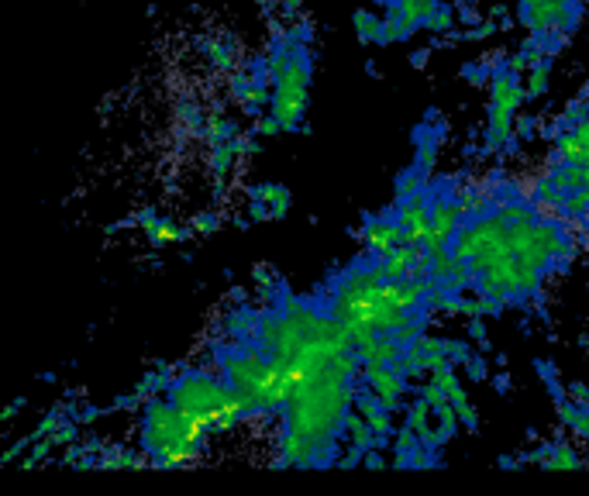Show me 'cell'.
I'll return each instance as SVG.
<instances>
[{"label": "cell", "mask_w": 589, "mask_h": 496, "mask_svg": "<svg viewBox=\"0 0 589 496\" xmlns=\"http://www.w3.org/2000/svg\"><path fill=\"white\" fill-rule=\"evenodd\" d=\"M355 383L335 379L328 372L307 379L293 390L286 403V428L314 438L317 445H338V434H345V417L355 403Z\"/></svg>", "instance_id": "6da1fadb"}, {"label": "cell", "mask_w": 589, "mask_h": 496, "mask_svg": "<svg viewBox=\"0 0 589 496\" xmlns=\"http://www.w3.org/2000/svg\"><path fill=\"white\" fill-rule=\"evenodd\" d=\"M207 428L186 417L173 400H149L142 414V448L152 455V469H180L204 452Z\"/></svg>", "instance_id": "7a4b0ae2"}, {"label": "cell", "mask_w": 589, "mask_h": 496, "mask_svg": "<svg viewBox=\"0 0 589 496\" xmlns=\"http://www.w3.org/2000/svg\"><path fill=\"white\" fill-rule=\"evenodd\" d=\"M166 397L173 400L186 417L204 424L207 431H217L221 407H224V400H228V383H224V376L217 379L211 372L186 369L166 386Z\"/></svg>", "instance_id": "3957f363"}, {"label": "cell", "mask_w": 589, "mask_h": 496, "mask_svg": "<svg viewBox=\"0 0 589 496\" xmlns=\"http://www.w3.org/2000/svg\"><path fill=\"white\" fill-rule=\"evenodd\" d=\"M310 73H314V66H310L307 45H293L290 66H286L283 76H276L273 80L276 90H273V104H269V111L279 118L283 131L304 128V114L310 104Z\"/></svg>", "instance_id": "277c9868"}, {"label": "cell", "mask_w": 589, "mask_h": 496, "mask_svg": "<svg viewBox=\"0 0 589 496\" xmlns=\"http://www.w3.org/2000/svg\"><path fill=\"white\" fill-rule=\"evenodd\" d=\"M390 214L403 224V242L424 248L428 231H431V214H434L431 193L421 190V193H414V197H400Z\"/></svg>", "instance_id": "5b68a950"}, {"label": "cell", "mask_w": 589, "mask_h": 496, "mask_svg": "<svg viewBox=\"0 0 589 496\" xmlns=\"http://www.w3.org/2000/svg\"><path fill=\"white\" fill-rule=\"evenodd\" d=\"M352 235L362 238V245H366L369 255H386V252H393L397 245H403V224L393 214L366 217L362 231H352Z\"/></svg>", "instance_id": "8992f818"}, {"label": "cell", "mask_w": 589, "mask_h": 496, "mask_svg": "<svg viewBox=\"0 0 589 496\" xmlns=\"http://www.w3.org/2000/svg\"><path fill=\"white\" fill-rule=\"evenodd\" d=\"M490 93H493V104H503L507 111H514V114L521 111L524 100H527V90H524L521 73H514L510 66H500L490 76Z\"/></svg>", "instance_id": "52a82bcc"}, {"label": "cell", "mask_w": 589, "mask_h": 496, "mask_svg": "<svg viewBox=\"0 0 589 496\" xmlns=\"http://www.w3.org/2000/svg\"><path fill=\"white\" fill-rule=\"evenodd\" d=\"M135 224L145 231V238H149L152 245H176V242H186V235L190 231L180 228L176 221H169V217L155 214L152 207H145V211H138Z\"/></svg>", "instance_id": "ba28073f"}, {"label": "cell", "mask_w": 589, "mask_h": 496, "mask_svg": "<svg viewBox=\"0 0 589 496\" xmlns=\"http://www.w3.org/2000/svg\"><path fill=\"white\" fill-rule=\"evenodd\" d=\"M317 452H321V445L300 431L286 428L279 438V465H317Z\"/></svg>", "instance_id": "9c48e42d"}, {"label": "cell", "mask_w": 589, "mask_h": 496, "mask_svg": "<svg viewBox=\"0 0 589 496\" xmlns=\"http://www.w3.org/2000/svg\"><path fill=\"white\" fill-rule=\"evenodd\" d=\"M514 111H507L503 104H490V118H486V149L496 152L503 145H510L514 138Z\"/></svg>", "instance_id": "30bf717a"}, {"label": "cell", "mask_w": 589, "mask_h": 496, "mask_svg": "<svg viewBox=\"0 0 589 496\" xmlns=\"http://www.w3.org/2000/svg\"><path fill=\"white\" fill-rule=\"evenodd\" d=\"M417 255H421V248L417 245H397L393 252H386V255H379L383 259V276L386 279H407L410 273H414V266H417Z\"/></svg>", "instance_id": "8fae6325"}, {"label": "cell", "mask_w": 589, "mask_h": 496, "mask_svg": "<svg viewBox=\"0 0 589 496\" xmlns=\"http://www.w3.org/2000/svg\"><path fill=\"white\" fill-rule=\"evenodd\" d=\"M145 465H152V455L145 448L142 452H128V448L107 445L97 455V469H145Z\"/></svg>", "instance_id": "7c38bea8"}, {"label": "cell", "mask_w": 589, "mask_h": 496, "mask_svg": "<svg viewBox=\"0 0 589 496\" xmlns=\"http://www.w3.org/2000/svg\"><path fill=\"white\" fill-rule=\"evenodd\" d=\"M252 200H266L269 207H273V221H283L286 214H290V204H293V193H290V186H283V183H259V186H252Z\"/></svg>", "instance_id": "4fadbf2b"}, {"label": "cell", "mask_w": 589, "mask_h": 496, "mask_svg": "<svg viewBox=\"0 0 589 496\" xmlns=\"http://www.w3.org/2000/svg\"><path fill=\"white\" fill-rule=\"evenodd\" d=\"M414 35V28L403 21L397 0H386V18H383V35H379V45H397V42H407V38Z\"/></svg>", "instance_id": "5bb4252c"}, {"label": "cell", "mask_w": 589, "mask_h": 496, "mask_svg": "<svg viewBox=\"0 0 589 496\" xmlns=\"http://www.w3.org/2000/svg\"><path fill=\"white\" fill-rule=\"evenodd\" d=\"M204 52H207V59H211V66H217L221 73H231V69L242 66V56H238L235 42H228V38H207Z\"/></svg>", "instance_id": "9a60e30c"}, {"label": "cell", "mask_w": 589, "mask_h": 496, "mask_svg": "<svg viewBox=\"0 0 589 496\" xmlns=\"http://www.w3.org/2000/svg\"><path fill=\"white\" fill-rule=\"evenodd\" d=\"M397 7H400L403 21H407V25L414 28V31H421L424 21H428L431 14L441 7V0H397Z\"/></svg>", "instance_id": "2e32d148"}, {"label": "cell", "mask_w": 589, "mask_h": 496, "mask_svg": "<svg viewBox=\"0 0 589 496\" xmlns=\"http://www.w3.org/2000/svg\"><path fill=\"white\" fill-rule=\"evenodd\" d=\"M352 28H355V38H359L362 45H379V35H383V18L372 14V11H355Z\"/></svg>", "instance_id": "e0dca14e"}, {"label": "cell", "mask_w": 589, "mask_h": 496, "mask_svg": "<svg viewBox=\"0 0 589 496\" xmlns=\"http://www.w3.org/2000/svg\"><path fill=\"white\" fill-rule=\"evenodd\" d=\"M548 83H552V62H541V66H531L524 76V90L527 100H541L548 93Z\"/></svg>", "instance_id": "ac0fdd59"}, {"label": "cell", "mask_w": 589, "mask_h": 496, "mask_svg": "<svg viewBox=\"0 0 589 496\" xmlns=\"http://www.w3.org/2000/svg\"><path fill=\"white\" fill-rule=\"evenodd\" d=\"M583 180H586V166H579V162H562V166L552 173V183L565 193V197H569L572 190H579Z\"/></svg>", "instance_id": "d6986e66"}, {"label": "cell", "mask_w": 589, "mask_h": 496, "mask_svg": "<svg viewBox=\"0 0 589 496\" xmlns=\"http://www.w3.org/2000/svg\"><path fill=\"white\" fill-rule=\"evenodd\" d=\"M431 379L441 386V390L448 393V400H452V403L469 400V393H465V386H462L459 372H455V362H452V366H445V369H438V372H431Z\"/></svg>", "instance_id": "ffe728a7"}, {"label": "cell", "mask_w": 589, "mask_h": 496, "mask_svg": "<svg viewBox=\"0 0 589 496\" xmlns=\"http://www.w3.org/2000/svg\"><path fill=\"white\" fill-rule=\"evenodd\" d=\"M204 135H207V142H211V145L231 142V138H238V124L228 121V118H221V114H211L207 124H204Z\"/></svg>", "instance_id": "44dd1931"}, {"label": "cell", "mask_w": 589, "mask_h": 496, "mask_svg": "<svg viewBox=\"0 0 589 496\" xmlns=\"http://www.w3.org/2000/svg\"><path fill=\"white\" fill-rule=\"evenodd\" d=\"M459 410H455V403L448 400V403H441V407H434V428L441 431V438L445 441H452L455 438V431H459Z\"/></svg>", "instance_id": "7402d4cb"}, {"label": "cell", "mask_w": 589, "mask_h": 496, "mask_svg": "<svg viewBox=\"0 0 589 496\" xmlns=\"http://www.w3.org/2000/svg\"><path fill=\"white\" fill-rule=\"evenodd\" d=\"M579 465H583V459H579L565 441H558V445H552V452L545 455L541 469H579Z\"/></svg>", "instance_id": "603a6c76"}, {"label": "cell", "mask_w": 589, "mask_h": 496, "mask_svg": "<svg viewBox=\"0 0 589 496\" xmlns=\"http://www.w3.org/2000/svg\"><path fill=\"white\" fill-rule=\"evenodd\" d=\"M424 183H428V173H424L421 166H410L407 173L397 176V186H393V190H397V200H400V197H414V193H421Z\"/></svg>", "instance_id": "cb8c5ba5"}, {"label": "cell", "mask_w": 589, "mask_h": 496, "mask_svg": "<svg viewBox=\"0 0 589 496\" xmlns=\"http://www.w3.org/2000/svg\"><path fill=\"white\" fill-rule=\"evenodd\" d=\"M455 18H459V7H452V4H441L438 11H434L431 18L424 21V28L434 31V35H448V31L455 28Z\"/></svg>", "instance_id": "d4e9b609"}, {"label": "cell", "mask_w": 589, "mask_h": 496, "mask_svg": "<svg viewBox=\"0 0 589 496\" xmlns=\"http://www.w3.org/2000/svg\"><path fill=\"white\" fill-rule=\"evenodd\" d=\"M235 155H242L238 152V138H231V142H221V145H214V152H211V169L214 173H228L231 166H235Z\"/></svg>", "instance_id": "484cf974"}, {"label": "cell", "mask_w": 589, "mask_h": 496, "mask_svg": "<svg viewBox=\"0 0 589 496\" xmlns=\"http://www.w3.org/2000/svg\"><path fill=\"white\" fill-rule=\"evenodd\" d=\"M414 166H421L428 176L434 173V166H438V142H434V138H417Z\"/></svg>", "instance_id": "4316f807"}, {"label": "cell", "mask_w": 589, "mask_h": 496, "mask_svg": "<svg viewBox=\"0 0 589 496\" xmlns=\"http://www.w3.org/2000/svg\"><path fill=\"white\" fill-rule=\"evenodd\" d=\"M52 452H56V441H52V438H38L35 445L28 448V459L21 462V469H38V465L49 459Z\"/></svg>", "instance_id": "83f0119b"}, {"label": "cell", "mask_w": 589, "mask_h": 496, "mask_svg": "<svg viewBox=\"0 0 589 496\" xmlns=\"http://www.w3.org/2000/svg\"><path fill=\"white\" fill-rule=\"evenodd\" d=\"M221 214H214V211H204V214H197L190 221V231L193 235H214V231H221Z\"/></svg>", "instance_id": "f1b7e54d"}, {"label": "cell", "mask_w": 589, "mask_h": 496, "mask_svg": "<svg viewBox=\"0 0 589 496\" xmlns=\"http://www.w3.org/2000/svg\"><path fill=\"white\" fill-rule=\"evenodd\" d=\"M252 279H255V286H259L262 293H273L276 286H279V276H276V269H273V266H266V262H259V266H255Z\"/></svg>", "instance_id": "f546056e"}, {"label": "cell", "mask_w": 589, "mask_h": 496, "mask_svg": "<svg viewBox=\"0 0 589 496\" xmlns=\"http://www.w3.org/2000/svg\"><path fill=\"white\" fill-rule=\"evenodd\" d=\"M279 131H283V124H279V118L273 111H266V114H259V118H255V135H259V138H276Z\"/></svg>", "instance_id": "4dcf8cb0"}, {"label": "cell", "mask_w": 589, "mask_h": 496, "mask_svg": "<svg viewBox=\"0 0 589 496\" xmlns=\"http://www.w3.org/2000/svg\"><path fill=\"white\" fill-rule=\"evenodd\" d=\"M417 397H424V400L431 403V407H441V403H448V393L441 390V386L434 383V379H428L424 386H417Z\"/></svg>", "instance_id": "1f68e13d"}, {"label": "cell", "mask_w": 589, "mask_h": 496, "mask_svg": "<svg viewBox=\"0 0 589 496\" xmlns=\"http://www.w3.org/2000/svg\"><path fill=\"white\" fill-rule=\"evenodd\" d=\"M462 31H465V42H483V38L496 35V18H486L476 28H462Z\"/></svg>", "instance_id": "d6a6232c"}, {"label": "cell", "mask_w": 589, "mask_h": 496, "mask_svg": "<svg viewBox=\"0 0 589 496\" xmlns=\"http://www.w3.org/2000/svg\"><path fill=\"white\" fill-rule=\"evenodd\" d=\"M286 38H290L293 45H307L310 38H314V25H310V21H297V25L286 31Z\"/></svg>", "instance_id": "836d02e7"}, {"label": "cell", "mask_w": 589, "mask_h": 496, "mask_svg": "<svg viewBox=\"0 0 589 496\" xmlns=\"http://www.w3.org/2000/svg\"><path fill=\"white\" fill-rule=\"evenodd\" d=\"M455 410H459V421H462V428H469V431H476V428H479V414H476V407H472L469 400L455 403Z\"/></svg>", "instance_id": "e575fe53"}, {"label": "cell", "mask_w": 589, "mask_h": 496, "mask_svg": "<svg viewBox=\"0 0 589 496\" xmlns=\"http://www.w3.org/2000/svg\"><path fill=\"white\" fill-rule=\"evenodd\" d=\"M469 338L476 341L479 348H490V335H486V324H483V317H472V324H469Z\"/></svg>", "instance_id": "d590c367"}, {"label": "cell", "mask_w": 589, "mask_h": 496, "mask_svg": "<svg viewBox=\"0 0 589 496\" xmlns=\"http://www.w3.org/2000/svg\"><path fill=\"white\" fill-rule=\"evenodd\" d=\"M465 366H469V379H476V383H483V379L490 376V366H486L483 355H472V359L465 362Z\"/></svg>", "instance_id": "8d00e7d4"}, {"label": "cell", "mask_w": 589, "mask_h": 496, "mask_svg": "<svg viewBox=\"0 0 589 496\" xmlns=\"http://www.w3.org/2000/svg\"><path fill=\"white\" fill-rule=\"evenodd\" d=\"M448 355H452V362H455V366H459V362L465 366V362L472 359V348L465 345V341H448Z\"/></svg>", "instance_id": "74e56055"}, {"label": "cell", "mask_w": 589, "mask_h": 496, "mask_svg": "<svg viewBox=\"0 0 589 496\" xmlns=\"http://www.w3.org/2000/svg\"><path fill=\"white\" fill-rule=\"evenodd\" d=\"M248 214H252V221H273V207H269L266 200H252Z\"/></svg>", "instance_id": "f35d334b"}, {"label": "cell", "mask_w": 589, "mask_h": 496, "mask_svg": "<svg viewBox=\"0 0 589 496\" xmlns=\"http://www.w3.org/2000/svg\"><path fill=\"white\" fill-rule=\"evenodd\" d=\"M362 465H366V469H383L386 465V455H383V448H376L372 445L366 455H362Z\"/></svg>", "instance_id": "ab89813d"}, {"label": "cell", "mask_w": 589, "mask_h": 496, "mask_svg": "<svg viewBox=\"0 0 589 496\" xmlns=\"http://www.w3.org/2000/svg\"><path fill=\"white\" fill-rule=\"evenodd\" d=\"M569 397L576 400L579 407L589 410V386H583V383H569Z\"/></svg>", "instance_id": "60d3db41"}, {"label": "cell", "mask_w": 589, "mask_h": 496, "mask_svg": "<svg viewBox=\"0 0 589 496\" xmlns=\"http://www.w3.org/2000/svg\"><path fill=\"white\" fill-rule=\"evenodd\" d=\"M259 149H262L259 135H252V138H238V152H242V155H255Z\"/></svg>", "instance_id": "b9f144b4"}, {"label": "cell", "mask_w": 589, "mask_h": 496, "mask_svg": "<svg viewBox=\"0 0 589 496\" xmlns=\"http://www.w3.org/2000/svg\"><path fill=\"white\" fill-rule=\"evenodd\" d=\"M25 403H28V397H18V400H14V403H11V407H7V410H4V414H0V421H4V424H11V421H14V417H18V410H21V407H25Z\"/></svg>", "instance_id": "7bdbcfd3"}, {"label": "cell", "mask_w": 589, "mask_h": 496, "mask_svg": "<svg viewBox=\"0 0 589 496\" xmlns=\"http://www.w3.org/2000/svg\"><path fill=\"white\" fill-rule=\"evenodd\" d=\"M462 76L472 83H479V80H486V69L483 66H462Z\"/></svg>", "instance_id": "ee69618b"}, {"label": "cell", "mask_w": 589, "mask_h": 496, "mask_svg": "<svg viewBox=\"0 0 589 496\" xmlns=\"http://www.w3.org/2000/svg\"><path fill=\"white\" fill-rule=\"evenodd\" d=\"M300 7H304V0H283V4H279V11H283L286 18H293V14H300Z\"/></svg>", "instance_id": "f6af8a7d"}, {"label": "cell", "mask_w": 589, "mask_h": 496, "mask_svg": "<svg viewBox=\"0 0 589 496\" xmlns=\"http://www.w3.org/2000/svg\"><path fill=\"white\" fill-rule=\"evenodd\" d=\"M428 59H431L428 49H417L414 56H410V66H414V69H424V66H428Z\"/></svg>", "instance_id": "bcb514c9"}, {"label": "cell", "mask_w": 589, "mask_h": 496, "mask_svg": "<svg viewBox=\"0 0 589 496\" xmlns=\"http://www.w3.org/2000/svg\"><path fill=\"white\" fill-rule=\"evenodd\" d=\"M493 383H496V393H510V376H507V372H500Z\"/></svg>", "instance_id": "7dc6e473"}, {"label": "cell", "mask_w": 589, "mask_h": 496, "mask_svg": "<svg viewBox=\"0 0 589 496\" xmlns=\"http://www.w3.org/2000/svg\"><path fill=\"white\" fill-rule=\"evenodd\" d=\"M586 93H589V87H586Z\"/></svg>", "instance_id": "c3c4849f"}]
</instances>
